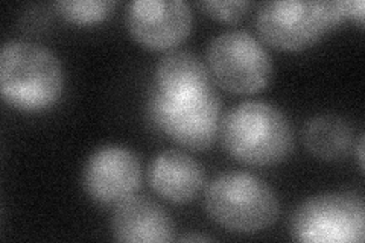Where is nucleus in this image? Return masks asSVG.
<instances>
[{"label":"nucleus","instance_id":"nucleus-1","mask_svg":"<svg viewBox=\"0 0 365 243\" xmlns=\"http://www.w3.org/2000/svg\"><path fill=\"white\" fill-rule=\"evenodd\" d=\"M0 90L6 103L21 111H41L63 95L61 61L43 44L11 40L0 52Z\"/></svg>","mask_w":365,"mask_h":243},{"label":"nucleus","instance_id":"nucleus-2","mask_svg":"<svg viewBox=\"0 0 365 243\" xmlns=\"http://www.w3.org/2000/svg\"><path fill=\"white\" fill-rule=\"evenodd\" d=\"M221 140L236 160L253 166L280 163L294 148L289 119L272 103L245 100L225 114Z\"/></svg>","mask_w":365,"mask_h":243},{"label":"nucleus","instance_id":"nucleus-3","mask_svg":"<svg viewBox=\"0 0 365 243\" xmlns=\"http://www.w3.org/2000/svg\"><path fill=\"white\" fill-rule=\"evenodd\" d=\"M204 208L225 229L257 233L276 222L280 204L264 180L247 172H225L209 182Z\"/></svg>","mask_w":365,"mask_h":243},{"label":"nucleus","instance_id":"nucleus-4","mask_svg":"<svg viewBox=\"0 0 365 243\" xmlns=\"http://www.w3.org/2000/svg\"><path fill=\"white\" fill-rule=\"evenodd\" d=\"M350 2L271 0L256 13V28L267 43L283 51H300L350 16Z\"/></svg>","mask_w":365,"mask_h":243},{"label":"nucleus","instance_id":"nucleus-5","mask_svg":"<svg viewBox=\"0 0 365 243\" xmlns=\"http://www.w3.org/2000/svg\"><path fill=\"white\" fill-rule=\"evenodd\" d=\"M222 102L215 87L180 95L151 88L148 114L160 131L193 150L210 148L221 130Z\"/></svg>","mask_w":365,"mask_h":243},{"label":"nucleus","instance_id":"nucleus-6","mask_svg":"<svg viewBox=\"0 0 365 243\" xmlns=\"http://www.w3.org/2000/svg\"><path fill=\"white\" fill-rule=\"evenodd\" d=\"M207 67L222 88L241 95L264 90L272 76L269 53L242 29L224 31L210 41Z\"/></svg>","mask_w":365,"mask_h":243},{"label":"nucleus","instance_id":"nucleus-7","mask_svg":"<svg viewBox=\"0 0 365 243\" xmlns=\"http://www.w3.org/2000/svg\"><path fill=\"white\" fill-rule=\"evenodd\" d=\"M365 207L361 196L332 192L303 201L291 216V236L300 242H362Z\"/></svg>","mask_w":365,"mask_h":243},{"label":"nucleus","instance_id":"nucleus-8","mask_svg":"<svg viewBox=\"0 0 365 243\" xmlns=\"http://www.w3.org/2000/svg\"><path fill=\"white\" fill-rule=\"evenodd\" d=\"M140 181V160L125 146L111 145L95 150L83 170L84 189L101 204H118L130 198Z\"/></svg>","mask_w":365,"mask_h":243},{"label":"nucleus","instance_id":"nucleus-9","mask_svg":"<svg viewBox=\"0 0 365 243\" xmlns=\"http://www.w3.org/2000/svg\"><path fill=\"white\" fill-rule=\"evenodd\" d=\"M131 36L151 49H169L192 29V8L185 0H134L127 8Z\"/></svg>","mask_w":365,"mask_h":243},{"label":"nucleus","instance_id":"nucleus-10","mask_svg":"<svg viewBox=\"0 0 365 243\" xmlns=\"http://www.w3.org/2000/svg\"><path fill=\"white\" fill-rule=\"evenodd\" d=\"M111 228L119 242H169L175 233L173 217L162 205L135 195L118 202Z\"/></svg>","mask_w":365,"mask_h":243},{"label":"nucleus","instance_id":"nucleus-11","mask_svg":"<svg viewBox=\"0 0 365 243\" xmlns=\"http://www.w3.org/2000/svg\"><path fill=\"white\" fill-rule=\"evenodd\" d=\"M151 187L170 202L195 198L204 184V170L198 161L178 149L160 152L148 172Z\"/></svg>","mask_w":365,"mask_h":243},{"label":"nucleus","instance_id":"nucleus-12","mask_svg":"<svg viewBox=\"0 0 365 243\" xmlns=\"http://www.w3.org/2000/svg\"><path fill=\"white\" fill-rule=\"evenodd\" d=\"M213 87L207 64L187 51L166 53L154 71L153 90L163 95L189 93Z\"/></svg>","mask_w":365,"mask_h":243},{"label":"nucleus","instance_id":"nucleus-13","mask_svg":"<svg viewBox=\"0 0 365 243\" xmlns=\"http://www.w3.org/2000/svg\"><path fill=\"white\" fill-rule=\"evenodd\" d=\"M303 140L309 152L322 160L344 157L351 146V126L336 114H319L306 123Z\"/></svg>","mask_w":365,"mask_h":243},{"label":"nucleus","instance_id":"nucleus-14","mask_svg":"<svg viewBox=\"0 0 365 243\" xmlns=\"http://www.w3.org/2000/svg\"><path fill=\"white\" fill-rule=\"evenodd\" d=\"M55 9L75 23H96L104 20L116 6L114 0H58L53 4Z\"/></svg>","mask_w":365,"mask_h":243},{"label":"nucleus","instance_id":"nucleus-15","mask_svg":"<svg viewBox=\"0 0 365 243\" xmlns=\"http://www.w3.org/2000/svg\"><path fill=\"white\" fill-rule=\"evenodd\" d=\"M198 6L205 14L215 19L235 21L247 14L251 4L248 0H225V2H220V0H201V2H198Z\"/></svg>","mask_w":365,"mask_h":243},{"label":"nucleus","instance_id":"nucleus-16","mask_svg":"<svg viewBox=\"0 0 365 243\" xmlns=\"http://www.w3.org/2000/svg\"><path fill=\"white\" fill-rule=\"evenodd\" d=\"M349 11H350V16L356 17L361 23L364 21V14H365V5L362 0H353L349 5Z\"/></svg>","mask_w":365,"mask_h":243},{"label":"nucleus","instance_id":"nucleus-17","mask_svg":"<svg viewBox=\"0 0 365 243\" xmlns=\"http://www.w3.org/2000/svg\"><path fill=\"white\" fill-rule=\"evenodd\" d=\"M181 240H195V242H198V240H201V242H207V240H212V237H207V236H198V234H195V236H182L181 237Z\"/></svg>","mask_w":365,"mask_h":243},{"label":"nucleus","instance_id":"nucleus-18","mask_svg":"<svg viewBox=\"0 0 365 243\" xmlns=\"http://www.w3.org/2000/svg\"><path fill=\"white\" fill-rule=\"evenodd\" d=\"M358 148H359V163H361V167H364V137L359 138V143H358Z\"/></svg>","mask_w":365,"mask_h":243}]
</instances>
